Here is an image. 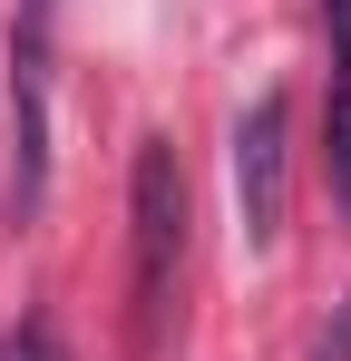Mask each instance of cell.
I'll return each instance as SVG.
<instances>
[{
	"instance_id": "7a4b0ae2",
	"label": "cell",
	"mask_w": 351,
	"mask_h": 361,
	"mask_svg": "<svg viewBox=\"0 0 351 361\" xmlns=\"http://www.w3.org/2000/svg\"><path fill=\"white\" fill-rule=\"evenodd\" d=\"M49 20L58 0H20L10 20V215L49 205Z\"/></svg>"
},
{
	"instance_id": "6da1fadb",
	"label": "cell",
	"mask_w": 351,
	"mask_h": 361,
	"mask_svg": "<svg viewBox=\"0 0 351 361\" xmlns=\"http://www.w3.org/2000/svg\"><path fill=\"white\" fill-rule=\"evenodd\" d=\"M127 235H137V361H166L176 302H185V166H176V137H137Z\"/></svg>"
},
{
	"instance_id": "5b68a950",
	"label": "cell",
	"mask_w": 351,
	"mask_h": 361,
	"mask_svg": "<svg viewBox=\"0 0 351 361\" xmlns=\"http://www.w3.org/2000/svg\"><path fill=\"white\" fill-rule=\"evenodd\" d=\"M302 361H351V293H342V312L312 332V352H302Z\"/></svg>"
},
{
	"instance_id": "8992f818",
	"label": "cell",
	"mask_w": 351,
	"mask_h": 361,
	"mask_svg": "<svg viewBox=\"0 0 351 361\" xmlns=\"http://www.w3.org/2000/svg\"><path fill=\"white\" fill-rule=\"evenodd\" d=\"M30 361H68V352L49 342V332H39V322H30Z\"/></svg>"
},
{
	"instance_id": "277c9868",
	"label": "cell",
	"mask_w": 351,
	"mask_h": 361,
	"mask_svg": "<svg viewBox=\"0 0 351 361\" xmlns=\"http://www.w3.org/2000/svg\"><path fill=\"white\" fill-rule=\"evenodd\" d=\"M322 176H332V205L351 215V0H322Z\"/></svg>"
},
{
	"instance_id": "3957f363",
	"label": "cell",
	"mask_w": 351,
	"mask_h": 361,
	"mask_svg": "<svg viewBox=\"0 0 351 361\" xmlns=\"http://www.w3.org/2000/svg\"><path fill=\"white\" fill-rule=\"evenodd\" d=\"M283 176H292V108L283 88H264L234 118V205H244V244L283 235Z\"/></svg>"
}]
</instances>
